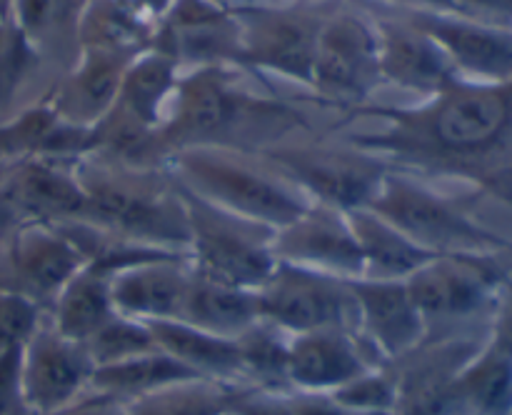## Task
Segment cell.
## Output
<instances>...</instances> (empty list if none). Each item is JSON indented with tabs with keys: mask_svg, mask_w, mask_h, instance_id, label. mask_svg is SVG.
I'll use <instances>...</instances> for the list:
<instances>
[{
	"mask_svg": "<svg viewBox=\"0 0 512 415\" xmlns=\"http://www.w3.org/2000/svg\"><path fill=\"white\" fill-rule=\"evenodd\" d=\"M353 113L380 120L378 130L345 138L355 148L423 180L468 183L512 208V80L455 78L425 100L365 105Z\"/></svg>",
	"mask_w": 512,
	"mask_h": 415,
	"instance_id": "obj_1",
	"label": "cell"
},
{
	"mask_svg": "<svg viewBox=\"0 0 512 415\" xmlns=\"http://www.w3.org/2000/svg\"><path fill=\"white\" fill-rule=\"evenodd\" d=\"M243 70L190 68L180 73L168 118L158 130V153L188 148H220L235 153H260L283 143L293 130L308 128V120L285 100L263 95L243 83Z\"/></svg>",
	"mask_w": 512,
	"mask_h": 415,
	"instance_id": "obj_2",
	"label": "cell"
},
{
	"mask_svg": "<svg viewBox=\"0 0 512 415\" xmlns=\"http://www.w3.org/2000/svg\"><path fill=\"white\" fill-rule=\"evenodd\" d=\"M85 190L78 220L145 248L188 253V220L178 183L165 165H133L90 153L75 160Z\"/></svg>",
	"mask_w": 512,
	"mask_h": 415,
	"instance_id": "obj_3",
	"label": "cell"
},
{
	"mask_svg": "<svg viewBox=\"0 0 512 415\" xmlns=\"http://www.w3.org/2000/svg\"><path fill=\"white\" fill-rule=\"evenodd\" d=\"M165 168L198 198L268 228L290 223L310 205L290 180L255 153L188 148L168 155Z\"/></svg>",
	"mask_w": 512,
	"mask_h": 415,
	"instance_id": "obj_4",
	"label": "cell"
},
{
	"mask_svg": "<svg viewBox=\"0 0 512 415\" xmlns=\"http://www.w3.org/2000/svg\"><path fill=\"white\" fill-rule=\"evenodd\" d=\"M473 198H453L418 175L393 170L385 175L370 210L383 215L430 255L510 253L512 240L473 215Z\"/></svg>",
	"mask_w": 512,
	"mask_h": 415,
	"instance_id": "obj_5",
	"label": "cell"
},
{
	"mask_svg": "<svg viewBox=\"0 0 512 415\" xmlns=\"http://www.w3.org/2000/svg\"><path fill=\"white\" fill-rule=\"evenodd\" d=\"M510 253L433 255L408 288L428 325V338L488 335L500 288L512 273Z\"/></svg>",
	"mask_w": 512,
	"mask_h": 415,
	"instance_id": "obj_6",
	"label": "cell"
},
{
	"mask_svg": "<svg viewBox=\"0 0 512 415\" xmlns=\"http://www.w3.org/2000/svg\"><path fill=\"white\" fill-rule=\"evenodd\" d=\"M178 193L188 220V263L193 273L258 290L278 263L273 253L275 228L228 213L180 183Z\"/></svg>",
	"mask_w": 512,
	"mask_h": 415,
	"instance_id": "obj_7",
	"label": "cell"
},
{
	"mask_svg": "<svg viewBox=\"0 0 512 415\" xmlns=\"http://www.w3.org/2000/svg\"><path fill=\"white\" fill-rule=\"evenodd\" d=\"M260 160L278 170L310 203L350 210L370 208L390 165L348 140L328 143H278L260 150Z\"/></svg>",
	"mask_w": 512,
	"mask_h": 415,
	"instance_id": "obj_8",
	"label": "cell"
},
{
	"mask_svg": "<svg viewBox=\"0 0 512 415\" xmlns=\"http://www.w3.org/2000/svg\"><path fill=\"white\" fill-rule=\"evenodd\" d=\"M333 0L233 5L240 25V70L275 75L310 90L320 25Z\"/></svg>",
	"mask_w": 512,
	"mask_h": 415,
	"instance_id": "obj_9",
	"label": "cell"
},
{
	"mask_svg": "<svg viewBox=\"0 0 512 415\" xmlns=\"http://www.w3.org/2000/svg\"><path fill=\"white\" fill-rule=\"evenodd\" d=\"M383 85L373 18L353 0H333L315 45L310 90L318 100L358 110Z\"/></svg>",
	"mask_w": 512,
	"mask_h": 415,
	"instance_id": "obj_10",
	"label": "cell"
},
{
	"mask_svg": "<svg viewBox=\"0 0 512 415\" xmlns=\"http://www.w3.org/2000/svg\"><path fill=\"white\" fill-rule=\"evenodd\" d=\"M260 318L288 335L313 330H355V303L350 280L318 270L275 263L258 288Z\"/></svg>",
	"mask_w": 512,
	"mask_h": 415,
	"instance_id": "obj_11",
	"label": "cell"
},
{
	"mask_svg": "<svg viewBox=\"0 0 512 415\" xmlns=\"http://www.w3.org/2000/svg\"><path fill=\"white\" fill-rule=\"evenodd\" d=\"M95 365L83 343L45 320L20 350V393L28 415H53L90 393Z\"/></svg>",
	"mask_w": 512,
	"mask_h": 415,
	"instance_id": "obj_12",
	"label": "cell"
},
{
	"mask_svg": "<svg viewBox=\"0 0 512 415\" xmlns=\"http://www.w3.org/2000/svg\"><path fill=\"white\" fill-rule=\"evenodd\" d=\"M485 338L488 335L425 338L413 353L388 363L398 388L395 415H468L458 373Z\"/></svg>",
	"mask_w": 512,
	"mask_h": 415,
	"instance_id": "obj_13",
	"label": "cell"
},
{
	"mask_svg": "<svg viewBox=\"0 0 512 415\" xmlns=\"http://www.w3.org/2000/svg\"><path fill=\"white\" fill-rule=\"evenodd\" d=\"M88 258L63 225L23 223L8 233L0 255V283L18 290L48 313L53 300Z\"/></svg>",
	"mask_w": 512,
	"mask_h": 415,
	"instance_id": "obj_14",
	"label": "cell"
},
{
	"mask_svg": "<svg viewBox=\"0 0 512 415\" xmlns=\"http://www.w3.org/2000/svg\"><path fill=\"white\" fill-rule=\"evenodd\" d=\"M150 48L170 55L183 70L238 68L240 25L233 5L225 0H175L155 25Z\"/></svg>",
	"mask_w": 512,
	"mask_h": 415,
	"instance_id": "obj_15",
	"label": "cell"
},
{
	"mask_svg": "<svg viewBox=\"0 0 512 415\" xmlns=\"http://www.w3.org/2000/svg\"><path fill=\"white\" fill-rule=\"evenodd\" d=\"M398 13L418 25L443 50L458 78L473 83L512 80V28L485 23L458 10H398Z\"/></svg>",
	"mask_w": 512,
	"mask_h": 415,
	"instance_id": "obj_16",
	"label": "cell"
},
{
	"mask_svg": "<svg viewBox=\"0 0 512 415\" xmlns=\"http://www.w3.org/2000/svg\"><path fill=\"white\" fill-rule=\"evenodd\" d=\"M0 205L13 225L78 220L85 190L75 160L25 158L0 165Z\"/></svg>",
	"mask_w": 512,
	"mask_h": 415,
	"instance_id": "obj_17",
	"label": "cell"
},
{
	"mask_svg": "<svg viewBox=\"0 0 512 415\" xmlns=\"http://www.w3.org/2000/svg\"><path fill=\"white\" fill-rule=\"evenodd\" d=\"M353 3L373 18L383 85H395L403 93L415 95V100H425L458 78L443 50L398 10L358 0Z\"/></svg>",
	"mask_w": 512,
	"mask_h": 415,
	"instance_id": "obj_18",
	"label": "cell"
},
{
	"mask_svg": "<svg viewBox=\"0 0 512 415\" xmlns=\"http://www.w3.org/2000/svg\"><path fill=\"white\" fill-rule=\"evenodd\" d=\"M355 303V335L383 365L413 353L428 338V325L408 288V280H350Z\"/></svg>",
	"mask_w": 512,
	"mask_h": 415,
	"instance_id": "obj_19",
	"label": "cell"
},
{
	"mask_svg": "<svg viewBox=\"0 0 512 415\" xmlns=\"http://www.w3.org/2000/svg\"><path fill=\"white\" fill-rule=\"evenodd\" d=\"M273 253L280 263L318 270L335 278H363V255L345 210L310 203L298 218L273 233Z\"/></svg>",
	"mask_w": 512,
	"mask_h": 415,
	"instance_id": "obj_20",
	"label": "cell"
},
{
	"mask_svg": "<svg viewBox=\"0 0 512 415\" xmlns=\"http://www.w3.org/2000/svg\"><path fill=\"white\" fill-rule=\"evenodd\" d=\"M138 53L140 50L93 48V45L78 48L73 63L60 75L45 100L68 123L95 128L115 105L125 70Z\"/></svg>",
	"mask_w": 512,
	"mask_h": 415,
	"instance_id": "obj_21",
	"label": "cell"
},
{
	"mask_svg": "<svg viewBox=\"0 0 512 415\" xmlns=\"http://www.w3.org/2000/svg\"><path fill=\"white\" fill-rule=\"evenodd\" d=\"M383 365L355 330L328 328L313 333L290 335L288 383L290 390L305 393H333L363 370Z\"/></svg>",
	"mask_w": 512,
	"mask_h": 415,
	"instance_id": "obj_22",
	"label": "cell"
},
{
	"mask_svg": "<svg viewBox=\"0 0 512 415\" xmlns=\"http://www.w3.org/2000/svg\"><path fill=\"white\" fill-rule=\"evenodd\" d=\"M188 253L143 260L113 273V303L120 315L155 323L178 320L190 285Z\"/></svg>",
	"mask_w": 512,
	"mask_h": 415,
	"instance_id": "obj_23",
	"label": "cell"
},
{
	"mask_svg": "<svg viewBox=\"0 0 512 415\" xmlns=\"http://www.w3.org/2000/svg\"><path fill=\"white\" fill-rule=\"evenodd\" d=\"M93 153V128L68 123L48 100L0 123V165L25 158L80 160Z\"/></svg>",
	"mask_w": 512,
	"mask_h": 415,
	"instance_id": "obj_24",
	"label": "cell"
},
{
	"mask_svg": "<svg viewBox=\"0 0 512 415\" xmlns=\"http://www.w3.org/2000/svg\"><path fill=\"white\" fill-rule=\"evenodd\" d=\"M115 270L118 265L110 260L90 258L50 305L48 320L53 328L78 343H85L110 318H115L118 315L113 303Z\"/></svg>",
	"mask_w": 512,
	"mask_h": 415,
	"instance_id": "obj_25",
	"label": "cell"
},
{
	"mask_svg": "<svg viewBox=\"0 0 512 415\" xmlns=\"http://www.w3.org/2000/svg\"><path fill=\"white\" fill-rule=\"evenodd\" d=\"M148 325L153 330L158 348L178 360L180 365H185L195 378L243 388L235 340L205 333V330L193 328L183 320H155Z\"/></svg>",
	"mask_w": 512,
	"mask_h": 415,
	"instance_id": "obj_26",
	"label": "cell"
},
{
	"mask_svg": "<svg viewBox=\"0 0 512 415\" xmlns=\"http://www.w3.org/2000/svg\"><path fill=\"white\" fill-rule=\"evenodd\" d=\"M178 320L205 333L238 340L260 320L258 290L218 283L193 273Z\"/></svg>",
	"mask_w": 512,
	"mask_h": 415,
	"instance_id": "obj_27",
	"label": "cell"
},
{
	"mask_svg": "<svg viewBox=\"0 0 512 415\" xmlns=\"http://www.w3.org/2000/svg\"><path fill=\"white\" fill-rule=\"evenodd\" d=\"M348 215L363 255V278L408 280L433 258L375 210L360 208Z\"/></svg>",
	"mask_w": 512,
	"mask_h": 415,
	"instance_id": "obj_28",
	"label": "cell"
},
{
	"mask_svg": "<svg viewBox=\"0 0 512 415\" xmlns=\"http://www.w3.org/2000/svg\"><path fill=\"white\" fill-rule=\"evenodd\" d=\"M185 380L200 378H195L185 365H180L178 360L170 358L168 353L158 348L123 360V363L95 368L90 393L103 395V398L113 400V403L125 405L138 398H145L150 393L170 388V385L185 383Z\"/></svg>",
	"mask_w": 512,
	"mask_h": 415,
	"instance_id": "obj_29",
	"label": "cell"
},
{
	"mask_svg": "<svg viewBox=\"0 0 512 415\" xmlns=\"http://www.w3.org/2000/svg\"><path fill=\"white\" fill-rule=\"evenodd\" d=\"M458 390L468 415H512V355L485 338L460 368Z\"/></svg>",
	"mask_w": 512,
	"mask_h": 415,
	"instance_id": "obj_30",
	"label": "cell"
},
{
	"mask_svg": "<svg viewBox=\"0 0 512 415\" xmlns=\"http://www.w3.org/2000/svg\"><path fill=\"white\" fill-rule=\"evenodd\" d=\"M88 0H15L13 20L38 53L68 50L78 55V25Z\"/></svg>",
	"mask_w": 512,
	"mask_h": 415,
	"instance_id": "obj_31",
	"label": "cell"
},
{
	"mask_svg": "<svg viewBox=\"0 0 512 415\" xmlns=\"http://www.w3.org/2000/svg\"><path fill=\"white\" fill-rule=\"evenodd\" d=\"M235 343H238L243 388L288 393V333L260 318Z\"/></svg>",
	"mask_w": 512,
	"mask_h": 415,
	"instance_id": "obj_32",
	"label": "cell"
},
{
	"mask_svg": "<svg viewBox=\"0 0 512 415\" xmlns=\"http://www.w3.org/2000/svg\"><path fill=\"white\" fill-rule=\"evenodd\" d=\"M235 385L185 380L118 408V415H220L230 408Z\"/></svg>",
	"mask_w": 512,
	"mask_h": 415,
	"instance_id": "obj_33",
	"label": "cell"
},
{
	"mask_svg": "<svg viewBox=\"0 0 512 415\" xmlns=\"http://www.w3.org/2000/svg\"><path fill=\"white\" fill-rule=\"evenodd\" d=\"M83 345L95 368L123 363V360L135 358V355L158 350V343H155V335L148 323L120 313L110 318L98 333L90 335Z\"/></svg>",
	"mask_w": 512,
	"mask_h": 415,
	"instance_id": "obj_34",
	"label": "cell"
},
{
	"mask_svg": "<svg viewBox=\"0 0 512 415\" xmlns=\"http://www.w3.org/2000/svg\"><path fill=\"white\" fill-rule=\"evenodd\" d=\"M43 55L38 53L28 35L20 30L13 15L0 18V110L8 108L18 90L28 83Z\"/></svg>",
	"mask_w": 512,
	"mask_h": 415,
	"instance_id": "obj_35",
	"label": "cell"
},
{
	"mask_svg": "<svg viewBox=\"0 0 512 415\" xmlns=\"http://www.w3.org/2000/svg\"><path fill=\"white\" fill-rule=\"evenodd\" d=\"M330 395L353 413H395L398 388H395L393 370L388 365H375L350 378Z\"/></svg>",
	"mask_w": 512,
	"mask_h": 415,
	"instance_id": "obj_36",
	"label": "cell"
},
{
	"mask_svg": "<svg viewBox=\"0 0 512 415\" xmlns=\"http://www.w3.org/2000/svg\"><path fill=\"white\" fill-rule=\"evenodd\" d=\"M45 315L48 313L38 303L0 283V353L23 348Z\"/></svg>",
	"mask_w": 512,
	"mask_h": 415,
	"instance_id": "obj_37",
	"label": "cell"
},
{
	"mask_svg": "<svg viewBox=\"0 0 512 415\" xmlns=\"http://www.w3.org/2000/svg\"><path fill=\"white\" fill-rule=\"evenodd\" d=\"M233 415H293L290 413L288 393L258 388H238L230 400Z\"/></svg>",
	"mask_w": 512,
	"mask_h": 415,
	"instance_id": "obj_38",
	"label": "cell"
},
{
	"mask_svg": "<svg viewBox=\"0 0 512 415\" xmlns=\"http://www.w3.org/2000/svg\"><path fill=\"white\" fill-rule=\"evenodd\" d=\"M20 350L0 353V415H28L20 393Z\"/></svg>",
	"mask_w": 512,
	"mask_h": 415,
	"instance_id": "obj_39",
	"label": "cell"
},
{
	"mask_svg": "<svg viewBox=\"0 0 512 415\" xmlns=\"http://www.w3.org/2000/svg\"><path fill=\"white\" fill-rule=\"evenodd\" d=\"M488 340L512 355V273L500 288L498 300H495L493 315H490L488 323Z\"/></svg>",
	"mask_w": 512,
	"mask_h": 415,
	"instance_id": "obj_40",
	"label": "cell"
},
{
	"mask_svg": "<svg viewBox=\"0 0 512 415\" xmlns=\"http://www.w3.org/2000/svg\"><path fill=\"white\" fill-rule=\"evenodd\" d=\"M290 413L293 415H358L343 408L330 393H305V390H288Z\"/></svg>",
	"mask_w": 512,
	"mask_h": 415,
	"instance_id": "obj_41",
	"label": "cell"
},
{
	"mask_svg": "<svg viewBox=\"0 0 512 415\" xmlns=\"http://www.w3.org/2000/svg\"><path fill=\"white\" fill-rule=\"evenodd\" d=\"M455 10L485 23L512 28V0H455Z\"/></svg>",
	"mask_w": 512,
	"mask_h": 415,
	"instance_id": "obj_42",
	"label": "cell"
},
{
	"mask_svg": "<svg viewBox=\"0 0 512 415\" xmlns=\"http://www.w3.org/2000/svg\"><path fill=\"white\" fill-rule=\"evenodd\" d=\"M118 403H113V400L103 398V395H95V393H88L85 398H80L78 403L68 405V408L58 410V413L53 415H118Z\"/></svg>",
	"mask_w": 512,
	"mask_h": 415,
	"instance_id": "obj_43",
	"label": "cell"
},
{
	"mask_svg": "<svg viewBox=\"0 0 512 415\" xmlns=\"http://www.w3.org/2000/svg\"><path fill=\"white\" fill-rule=\"evenodd\" d=\"M398 10H455V0H358Z\"/></svg>",
	"mask_w": 512,
	"mask_h": 415,
	"instance_id": "obj_44",
	"label": "cell"
},
{
	"mask_svg": "<svg viewBox=\"0 0 512 415\" xmlns=\"http://www.w3.org/2000/svg\"><path fill=\"white\" fill-rule=\"evenodd\" d=\"M298 3V0H230V5H285Z\"/></svg>",
	"mask_w": 512,
	"mask_h": 415,
	"instance_id": "obj_45",
	"label": "cell"
},
{
	"mask_svg": "<svg viewBox=\"0 0 512 415\" xmlns=\"http://www.w3.org/2000/svg\"><path fill=\"white\" fill-rule=\"evenodd\" d=\"M15 8V0H0V18H10Z\"/></svg>",
	"mask_w": 512,
	"mask_h": 415,
	"instance_id": "obj_46",
	"label": "cell"
},
{
	"mask_svg": "<svg viewBox=\"0 0 512 415\" xmlns=\"http://www.w3.org/2000/svg\"><path fill=\"white\" fill-rule=\"evenodd\" d=\"M220 415H233V413H230V408H228V410H225V413H220Z\"/></svg>",
	"mask_w": 512,
	"mask_h": 415,
	"instance_id": "obj_47",
	"label": "cell"
},
{
	"mask_svg": "<svg viewBox=\"0 0 512 415\" xmlns=\"http://www.w3.org/2000/svg\"><path fill=\"white\" fill-rule=\"evenodd\" d=\"M225 3H230V0H225Z\"/></svg>",
	"mask_w": 512,
	"mask_h": 415,
	"instance_id": "obj_48",
	"label": "cell"
}]
</instances>
